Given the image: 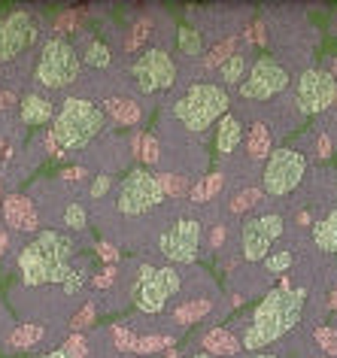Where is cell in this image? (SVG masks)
I'll return each mask as SVG.
<instances>
[{"label": "cell", "instance_id": "obj_1", "mask_svg": "<svg viewBox=\"0 0 337 358\" xmlns=\"http://www.w3.org/2000/svg\"><path fill=\"white\" fill-rule=\"evenodd\" d=\"M304 303L307 292L304 289H273L264 294V301L255 307L252 322L246 328V334L241 337L243 349H261L271 346L273 340H280L286 331H292L304 316Z\"/></svg>", "mask_w": 337, "mask_h": 358}, {"label": "cell", "instance_id": "obj_2", "mask_svg": "<svg viewBox=\"0 0 337 358\" xmlns=\"http://www.w3.org/2000/svg\"><path fill=\"white\" fill-rule=\"evenodd\" d=\"M73 243L70 237L58 234V231H40L31 243H24L19 252V271L22 280L28 285H49V282H64L73 267Z\"/></svg>", "mask_w": 337, "mask_h": 358}, {"label": "cell", "instance_id": "obj_3", "mask_svg": "<svg viewBox=\"0 0 337 358\" xmlns=\"http://www.w3.org/2000/svg\"><path fill=\"white\" fill-rule=\"evenodd\" d=\"M103 124L106 115L97 103L85 101V97H67L52 122V131L46 134L49 155H64V152L88 146L103 131Z\"/></svg>", "mask_w": 337, "mask_h": 358}, {"label": "cell", "instance_id": "obj_4", "mask_svg": "<svg viewBox=\"0 0 337 358\" xmlns=\"http://www.w3.org/2000/svg\"><path fill=\"white\" fill-rule=\"evenodd\" d=\"M228 113V92L213 83H198L185 92L180 101L173 103V119L182 124L185 131H207L216 124L222 115Z\"/></svg>", "mask_w": 337, "mask_h": 358}, {"label": "cell", "instance_id": "obj_5", "mask_svg": "<svg viewBox=\"0 0 337 358\" xmlns=\"http://www.w3.org/2000/svg\"><path fill=\"white\" fill-rule=\"evenodd\" d=\"M79 67H83V58L76 55V49L70 46L67 40L52 37L43 43L40 49V61H37V83L43 88H67L79 79Z\"/></svg>", "mask_w": 337, "mask_h": 358}, {"label": "cell", "instance_id": "obj_6", "mask_svg": "<svg viewBox=\"0 0 337 358\" xmlns=\"http://www.w3.org/2000/svg\"><path fill=\"white\" fill-rule=\"evenodd\" d=\"M162 201H164V192L158 185V173H152L149 167H134L122 179L116 207L122 216H146Z\"/></svg>", "mask_w": 337, "mask_h": 358}, {"label": "cell", "instance_id": "obj_7", "mask_svg": "<svg viewBox=\"0 0 337 358\" xmlns=\"http://www.w3.org/2000/svg\"><path fill=\"white\" fill-rule=\"evenodd\" d=\"M304 173H307V158L298 149H289V146L273 149L268 161H264V173H261L264 192L273 194V198H282V194L298 189Z\"/></svg>", "mask_w": 337, "mask_h": 358}, {"label": "cell", "instance_id": "obj_8", "mask_svg": "<svg viewBox=\"0 0 337 358\" xmlns=\"http://www.w3.org/2000/svg\"><path fill=\"white\" fill-rule=\"evenodd\" d=\"M180 292V273L173 267H146L134 282V303L143 313H162Z\"/></svg>", "mask_w": 337, "mask_h": 358}, {"label": "cell", "instance_id": "obj_9", "mask_svg": "<svg viewBox=\"0 0 337 358\" xmlns=\"http://www.w3.org/2000/svg\"><path fill=\"white\" fill-rule=\"evenodd\" d=\"M131 79L143 94H158L176 85V64L164 49H146L134 64H131Z\"/></svg>", "mask_w": 337, "mask_h": 358}, {"label": "cell", "instance_id": "obj_10", "mask_svg": "<svg viewBox=\"0 0 337 358\" xmlns=\"http://www.w3.org/2000/svg\"><path fill=\"white\" fill-rule=\"evenodd\" d=\"M337 97V79L331 70H322V67H310L301 73L298 79V110L313 115V113H322L334 103Z\"/></svg>", "mask_w": 337, "mask_h": 358}, {"label": "cell", "instance_id": "obj_11", "mask_svg": "<svg viewBox=\"0 0 337 358\" xmlns=\"http://www.w3.org/2000/svg\"><path fill=\"white\" fill-rule=\"evenodd\" d=\"M158 249L164 258H171L176 264H192L198 262L201 252V222L198 219H180L158 237Z\"/></svg>", "mask_w": 337, "mask_h": 358}, {"label": "cell", "instance_id": "obj_12", "mask_svg": "<svg viewBox=\"0 0 337 358\" xmlns=\"http://www.w3.org/2000/svg\"><path fill=\"white\" fill-rule=\"evenodd\" d=\"M282 234V219L280 216H252L241 228V252L246 262H264L271 255V243Z\"/></svg>", "mask_w": 337, "mask_h": 358}, {"label": "cell", "instance_id": "obj_13", "mask_svg": "<svg viewBox=\"0 0 337 358\" xmlns=\"http://www.w3.org/2000/svg\"><path fill=\"white\" fill-rule=\"evenodd\" d=\"M286 85H289V73L271 55H264L250 67V76L241 83V97H246V101H271Z\"/></svg>", "mask_w": 337, "mask_h": 358}, {"label": "cell", "instance_id": "obj_14", "mask_svg": "<svg viewBox=\"0 0 337 358\" xmlns=\"http://www.w3.org/2000/svg\"><path fill=\"white\" fill-rule=\"evenodd\" d=\"M34 40H37V28H34L31 13H24V10L10 13L0 22V61L19 58Z\"/></svg>", "mask_w": 337, "mask_h": 358}, {"label": "cell", "instance_id": "obj_15", "mask_svg": "<svg viewBox=\"0 0 337 358\" xmlns=\"http://www.w3.org/2000/svg\"><path fill=\"white\" fill-rule=\"evenodd\" d=\"M3 222L13 231H24V234L40 228V219H37V210H34V201L24 198V194H10V198H3Z\"/></svg>", "mask_w": 337, "mask_h": 358}, {"label": "cell", "instance_id": "obj_16", "mask_svg": "<svg viewBox=\"0 0 337 358\" xmlns=\"http://www.w3.org/2000/svg\"><path fill=\"white\" fill-rule=\"evenodd\" d=\"M19 115L24 124H46L55 115V103L46 101L43 94H24L19 103Z\"/></svg>", "mask_w": 337, "mask_h": 358}, {"label": "cell", "instance_id": "obj_17", "mask_svg": "<svg viewBox=\"0 0 337 358\" xmlns=\"http://www.w3.org/2000/svg\"><path fill=\"white\" fill-rule=\"evenodd\" d=\"M241 140H243L241 119L231 115V113H225L222 122H219V128H216V152L219 155H231V152L241 146Z\"/></svg>", "mask_w": 337, "mask_h": 358}, {"label": "cell", "instance_id": "obj_18", "mask_svg": "<svg viewBox=\"0 0 337 358\" xmlns=\"http://www.w3.org/2000/svg\"><path fill=\"white\" fill-rule=\"evenodd\" d=\"M203 349H207V355H237L243 346L228 328H213L203 337Z\"/></svg>", "mask_w": 337, "mask_h": 358}, {"label": "cell", "instance_id": "obj_19", "mask_svg": "<svg viewBox=\"0 0 337 358\" xmlns=\"http://www.w3.org/2000/svg\"><path fill=\"white\" fill-rule=\"evenodd\" d=\"M106 113L119 124H140V119H143L140 103L131 101V97H110V101H106Z\"/></svg>", "mask_w": 337, "mask_h": 358}, {"label": "cell", "instance_id": "obj_20", "mask_svg": "<svg viewBox=\"0 0 337 358\" xmlns=\"http://www.w3.org/2000/svg\"><path fill=\"white\" fill-rule=\"evenodd\" d=\"M271 146H273L271 128H268V124H255V128L250 131V137H246V152H250V158H255V161L268 158L273 152Z\"/></svg>", "mask_w": 337, "mask_h": 358}, {"label": "cell", "instance_id": "obj_21", "mask_svg": "<svg viewBox=\"0 0 337 358\" xmlns=\"http://www.w3.org/2000/svg\"><path fill=\"white\" fill-rule=\"evenodd\" d=\"M313 240H316L319 249H325V252H337V210L328 213L322 222L313 225Z\"/></svg>", "mask_w": 337, "mask_h": 358}, {"label": "cell", "instance_id": "obj_22", "mask_svg": "<svg viewBox=\"0 0 337 358\" xmlns=\"http://www.w3.org/2000/svg\"><path fill=\"white\" fill-rule=\"evenodd\" d=\"M210 310H213V301L210 298L189 301V303H182V307L173 310V322H176V325H194V322H201Z\"/></svg>", "mask_w": 337, "mask_h": 358}, {"label": "cell", "instance_id": "obj_23", "mask_svg": "<svg viewBox=\"0 0 337 358\" xmlns=\"http://www.w3.org/2000/svg\"><path fill=\"white\" fill-rule=\"evenodd\" d=\"M222 189H225V176H222V173H207V176H203L201 182L189 192V194H192V203H207L210 198H216Z\"/></svg>", "mask_w": 337, "mask_h": 358}, {"label": "cell", "instance_id": "obj_24", "mask_svg": "<svg viewBox=\"0 0 337 358\" xmlns=\"http://www.w3.org/2000/svg\"><path fill=\"white\" fill-rule=\"evenodd\" d=\"M43 334H46V331H43L40 325H34V322H24V325H19L10 337H6V343H10L13 349H28L34 343H40Z\"/></svg>", "mask_w": 337, "mask_h": 358}, {"label": "cell", "instance_id": "obj_25", "mask_svg": "<svg viewBox=\"0 0 337 358\" xmlns=\"http://www.w3.org/2000/svg\"><path fill=\"white\" fill-rule=\"evenodd\" d=\"M219 76L225 85H237L241 79H246V52H234V55L219 67Z\"/></svg>", "mask_w": 337, "mask_h": 358}, {"label": "cell", "instance_id": "obj_26", "mask_svg": "<svg viewBox=\"0 0 337 358\" xmlns=\"http://www.w3.org/2000/svg\"><path fill=\"white\" fill-rule=\"evenodd\" d=\"M234 52H237V37H228V40H222L219 46H213V49H210V55L203 58V67H207V70H213V67H222V64H225L228 58L234 55Z\"/></svg>", "mask_w": 337, "mask_h": 358}, {"label": "cell", "instance_id": "obj_27", "mask_svg": "<svg viewBox=\"0 0 337 358\" xmlns=\"http://www.w3.org/2000/svg\"><path fill=\"white\" fill-rule=\"evenodd\" d=\"M83 61H85L88 67H110V61H113L110 46H106V43H101V40H92V43L85 46Z\"/></svg>", "mask_w": 337, "mask_h": 358}, {"label": "cell", "instance_id": "obj_28", "mask_svg": "<svg viewBox=\"0 0 337 358\" xmlns=\"http://www.w3.org/2000/svg\"><path fill=\"white\" fill-rule=\"evenodd\" d=\"M201 49H203L201 34L194 31V28H180V52H182V55L198 58V55H201Z\"/></svg>", "mask_w": 337, "mask_h": 358}, {"label": "cell", "instance_id": "obj_29", "mask_svg": "<svg viewBox=\"0 0 337 358\" xmlns=\"http://www.w3.org/2000/svg\"><path fill=\"white\" fill-rule=\"evenodd\" d=\"M149 34H152V22H149V19L134 22V28H131L128 40H125V52H137V49H140V43H143Z\"/></svg>", "mask_w": 337, "mask_h": 358}, {"label": "cell", "instance_id": "obj_30", "mask_svg": "<svg viewBox=\"0 0 337 358\" xmlns=\"http://www.w3.org/2000/svg\"><path fill=\"white\" fill-rule=\"evenodd\" d=\"M158 185H162V192H164V198L167 194H173V198H180V194H185V176L180 173H158Z\"/></svg>", "mask_w": 337, "mask_h": 358}, {"label": "cell", "instance_id": "obj_31", "mask_svg": "<svg viewBox=\"0 0 337 358\" xmlns=\"http://www.w3.org/2000/svg\"><path fill=\"white\" fill-rule=\"evenodd\" d=\"M167 346H173L171 337H137L134 352L137 355H149V352H162V349H167Z\"/></svg>", "mask_w": 337, "mask_h": 358}, {"label": "cell", "instance_id": "obj_32", "mask_svg": "<svg viewBox=\"0 0 337 358\" xmlns=\"http://www.w3.org/2000/svg\"><path fill=\"white\" fill-rule=\"evenodd\" d=\"M292 262H295V255L282 249V252H273V255L264 258V267H268V273H286L292 267Z\"/></svg>", "mask_w": 337, "mask_h": 358}, {"label": "cell", "instance_id": "obj_33", "mask_svg": "<svg viewBox=\"0 0 337 358\" xmlns=\"http://www.w3.org/2000/svg\"><path fill=\"white\" fill-rule=\"evenodd\" d=\"M313 337H316V343L322 346L328 355H337V331H334V328L322 325V328H316V331H313Z\"/></svg>", "mask_w": 337, "mask_h": 358}, {"label": "cell", "instance_id": "obj_34", "mask_svg": "<svg viewBox=\"0 0 337 358\" xmlns=\"http://www.w3.org/2000/svg\"><path fill=\"white\" fill-rule=\"evenodd\" d=\"M259 201H261V192H259V189H246V192H241V194H237V198L231 201V213H243V210L255 207Z\"/></svg>", "mask_w": 337, "mask_h": 358}, {"label": "cell", "instance_id": "obj_35", "mask_svg": "<svg viewBox=\"0 0 337 358\" xmlns=\"http://www.w3.org/2000/svg\"><path fill=\"white\" fill-rule=\"evenodd\" d=\"M85 210L79 207V203H67V210H64V225L67 228H73V231H83L85 228Z\"/></svg>", "mask_w": 337, "mask_h": 358}, {"label": "cell", "instance_id": "obj_36", "mask_svg": "<svg viewBox=\"0 0 337 358\" xmlns=\"http://www.w3.org/2000/svg\"><path fill=\"white\" fill-rule=\"evenodd\" d=\"M113 340H116V349H122V352H134V343H137V337L131 334L128 328L116 325V328H113Z\"/></svg>", "mask_w": 337, "mask_h": 358}, {"label": "cell", "instance_id": "obj_37", "mask_svg": "<svg viewBox=\"0 0 337 358\" xmlns=\"http://www.w3.org/2000/svg\"><path fill=\"white\" fill-rule=\"evenodd\" d=\"M140 158L146 161V164H155L158 161V140L152 134H143V143H140Z\"/></svg>", "mask_w": 337, "mask_h": 358}, {"label": "cell", "instance_id": "obj_38", "mask_svg": "<svg viewBox=\"0 0 337 358\" xmlns=\"http://www.w3.org/2000/svg\"><path fill=\"white\" fill-rule=\"evenodd\" d=\"M92 322H94V303H85L79 313H73V322H70V328H73V331H85Z\"/></svg>", "mask_w": 337, "mask_h": 358}, {"label": "cell", "instance_id": "obj_39", "mask_svg": "<svg viewBox=\"0 0 337 358\" xmlns=\"http://www.w3.org/2000/svg\"><path fill=\"white\" fill-rule=\"evenodd\" d=\"M64 352H67L70 358H85V352H88V349H85V337L73 334V337H70L67 343H64Z\"/></svg>", "mask_w": 337, "mask_h": 358}, {"label": "cell", "instance_id": "obj_40", "mask_svg": "<svg viewBox=\"0 0 337 358\" xmlns=\"http://www.w3.org/2000/svg\"><path fill=\"white\" fill-rule=\"evenodd\" d=\"M110 189H113V176H106V173L94 176V182H92V198H94V201H101Z\"/></svg>", "mask_w": 337, "mask_h": 358}, {"label": "cell", "instance_id": "obj_41", "mask_svg": "<svg viewBox=\"0 0 337 358\" xmlns=\"http://www.w3.org/2000/svg\"><path fill=\"white\" fill-rule=\"evenodd\" d=\"M94 252H97V258H103L110 267H116V262H119V249L113 246V243H97L94 246Z\"/></svg>", "mask_w": 337, "mask_h": 358}, {"label": "cell", "instance_id": "obj_42", "mask_svg": "<svg viewBox=\"0 0 337 358\" xmlns=\"http://www.w3.org/2000/svg\"><path fill=\"white\" fill-rule=\"evenodd\" d=\"M76 22H79V15L70 10V13H61L58 15V22H55V31L58 34H70V28H76Z\"/></svg>", "mask_w": 337, "mask_h": 358}, {"label": "cell", "instance_id": "obj_43", "mask_svg": "<svg viewBox=\"0 0 337 358\" xmlns=\"http://www.w3.org/2000/svg\"><path fill=\"white\" fill-rule=\"evenodd\" d=\"M92 282H94V289H110V285L116 282V267H103V271L97 273Z\"/></svg>", "mask_w": 337, "mask_h": 358}, {"label": "cell", "instance_id": "obj_44", "mask_svg": "<svg viewBox=\"0 0 337 358\" xmlns=\"http://www.w3.org/2000/svg\"><path fill=\"white\" fill-rule=\"evenodd\" d=\"M83 282H85V273H76V271H73L61 285H64V292H67V294H73V292L83 289Z\"/></svg>", "mask_w": 337, "mask_h": 358}, {"label": "cell", "instance_id": "obj_45", "mask_svg": "<svg viewBox=\"0 0 337 358\" xmlns=\"http://www.w3.org/2000/svg\"><path fill=\"white\" fill-rule=\"evenodd\" d=\"M246 40H252V43H259V46H264V43H268V34H264V24H261V22H255L252 28H250V34H246Z\"/></svg>", "mask_w": 337, "mask_h": 358}, {"label": "cell", "instance_id": "obj_46", "mask_svg": "<svg viewBox=\"0 0 337 358\" xmlns=\"http://www.w3.org/2000/svg\"><path fill=\"white\" fill-rule=\"evenodd\" d=\"M316 155H319V158H328V155H331V140H328L325 134H319V137H316Z\"/></svg>", "mask_w": 337, "mask_h": 358}, {"label": "cell", "instance_id": "obj_47", "mask_svg": "<svg viewBox=\"0 0 337 358\" xmlns=\"http://www.w3.org/2000/svg\"><path fill=\"white\" fill-rule=\"evenodd\" d=\"M225 237H228V228H225V225H216V228H213V240H210L213 249H219L222 243H225Z\"/></svg>", "mask_w": 337, "mask_h": 358}, {"label": "cell", "instance_id": "obj_48", "mask_svg": "<svg viewBox=\"0 0 337 358\" xmlns=\"http://www.w3.org/2000/svg\"><path fill=\"white\" fill-rule=\"evenodd\" d=\"M61 176H64L67 182H79V179L85 176V170H83V167H67V170H64V173H61Z\"/></svg>", "mask_w": 337, "mask_h": 358}, {"label": "cell", "instance_id": "obj_49", "mask_svg": "<svg viewBox=\"0 0 337 358\" xmlns=\"http://www.w3.org/2000/svg\"><path fill=\"white\" fill-rule=\"evenodd\" d=\"M140 143H143V134H134V137H131V152H134V155H140Z\"/></svg>", "mask_w": 337, "mask_h": 358}, {"label": "cell", "instance_id": "obj_50", "mask_svg": "<svg viewBox=\"0 0 337 358\" xmlns=\"http://www.w3.org/2000/svg\"><path fill=\"white\" fill-rule=\"evenodd\" d=\"M15 101V97L10 94V92H3V94H0V110H6V106H10Z\"/></svg>", "mask_w": 337, "mask_h": 358}, {"label": "cell", "instance_id": "obj_51", "mask_svg": "<svg viewBox=\"0 0 337 358\" xmlns=\"http://www.w3.org/2000/svg\"><path fill=\"white\" fill-rule=\"evenodd\" d=\"M40 358H70L64 349H55V352H46V355H40Z\"/></svg>", "mask_w": 337, "mask_h": 358}, {"label": "cell", "instance_id": "obj_52", "mask_svg": "<svg viewBox=\"0 0 337 358\" xmlns=\"http://www.w3.org/2000/svg\"><path fill=\"white\" fill-rule=\"evenodd\" d=\"M6 246H10V237H6V234H3V231H0V255H3V252H6Z\"/></svg>", "mask_w": 337, "mask_h": 358}, {"label": "cell", "instance_id": "obj_53", "mask_svg": "<svg viewBox=\"0 0 337 358\" xmlns=\"http://www.w3.org/2000/svg\"><path fill=\"white\" fill-rule=\"evenodd\" d=\"M298 222L301 225H310V213H298Z\"/></svg>", "mask_w": 337, "mask_h": 358}, {"label": "cell", "instance_id": "obj_54", "mask_svg": "<svg viewBox=\"0 0 337 358\" xmlns=\"http://www.w3.org/2000/svg\"><path fill=\"white\" fill-rule=\"evenodd\" d=\"M252 358H277V355H268V352H259V355H252Z\"/></svg>", "mask_w": 337, "mask_h": 358}, {"label": "cell", "instance_id": "obj_55", "mask_svg": "<svg viewBox=\"0 0 337 358\" xmlns=\"http://www.w3.org/2000/svg\"><path fill=\"white\" fill-rule=\"evenodd\" d=\"M331 307H334V310H337V292H334V294H331Z\"/></svg>", "mask_w": 337, "mask_h": 358}, {"label": "cell", "instance_id": "obj_56", "mask_svg": "<svg viewBox=\"0 0 337 358\" xmlns=\"http://www.w3.org/2000/svg\"><path fill=\"white\" fill-rule=\"evenodd\" d=\"M164 358H180V355H176V349H173V352H167Z\"/></svg>", "mask_w": 337, "mask_h": 358}, {"label": "cell", "instance_id": "obj_57", "mask_svg": "<svg viewBox=\"0 0 337 358\" xmlns=\"http://www.w3.org/2000/svg\"><path fill=\"white\" fill-rule=\"evenodd\" d=\"M192 358H210V355H207V352H201V355H192Z\"/></svg>", "mask_w": 337, "mask_h": 358}, {"label": "cell", "instance_id": "obj_58", "mask_svg": "<svg viewBox=\"0 0 337 358\" xmlns=\"http://www.w3.org/2000/svg\"><path fill=\"white\" fill-rule=\"evenodd\" d=\"M0 201H3V182H0Z\"/></svg>", "mask_w": 337, "mask_h": 358}, {"label": "cell", "instance_id": "obj_59", "mask_svg": "<svg viewBox=\"0 0 337 358\" xmlns=\"http://www.w3.org/2000/svg\"><path fill=\"white\" fill-rule=\"evenodd\" d=\"M0 149H3V140H0ZM0 155H3V152H0Z\"/></svg>", "mask_w": 337, "mask_h": 358}, {"label": "cell", "instance_id": "obj_60", "mask_svg": "<svg viewBox=\"0 0 337 358\" xmlns=\"http://www.w3.org/2000/svg\"><path fill=\"white\" fill-rule=\"evenodd\" d=\"M334 70H337V61H334Z\"/></svg>", "mask_w": 337, "mask_h": 358}, {"label": "cell", "instance_id": "obj_61", "mask_svg": "<svg viewBox=\"0 0 337 358\" xmlns=\"http://www.w3.org/2000/svg\"><path fill=\"white\" fill-rule=\"evenodd\" d=\"M334 103H337V97H334Z\"/></svg>", "mask_w": 337, "mask_h": 358}]
</instances>
